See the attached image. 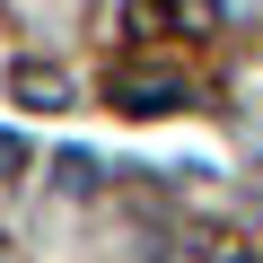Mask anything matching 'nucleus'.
<instances>
[{
    "label": "nucleus",
    "mask_w": 263,
    "mask_h": 263,
    "mask_svg": "<svg viewBox=\"0 0 263 263\" xmlns=\"http://www.w3.org/2000/svg\"><path fill=\"white\" fill-rule=\"evenodd\" d=\"M167 18H176V0H132V9H123V27H132V35H158Z\"/></svg>",
    "instance_id": "nucleus-3"
},
{
    "label": "nucleus",
    "mask_w": 263,
    "mask_h": 263,
    "mask_svg": "<svg viewBox=\"0 0 263 263\" xmlns=\"http://www.w3.org/2000/svg\"><path fill=\"white\" fill-rule=\"evenodd\" d=\"M18 97H27V105H62V97H70V79H62V70H35V62H27V70H18Z\"/></svg>",
    "instance_id": "nucleus-2"
},
{
    "label": "nucleus",
    "mask_w": 263,
    "mask_h": 263,
    "mask_svg": "<svg viewBox=\"0 0 263 263\" xmlns=\"http://www.w3.org/2000/svg\"><path fill=\"white\" fill-rule=\"evenodd\" d=\"M18 167H27V149L9 141V132H0V176H18Z\"/></svg>",
    "instance_id": "nucleus-4"
},
{
    "label": "nucleus",
    "mask_w": 263,
    "mask_h": 263,
    "mask_svg": "<svg viewBox=\"0 0 263 263\" xmlns=\"http://www.w3.org/2000/svg\"><path fill=\"white\" fill-rule=\"evenodd\" d=\"M219 263H254V254H219Z\"/></svg>",
    "instance_id": "nucleus-5"
},
{
    "label": "nucleus",
    "mask_w": 263,
    "mask_h": 263,
    "mask_svg": "<svg viewBox=\"0 0 263 263\" xmlns=\"http://www.w3.org/2000/svg\"><path fill=\"white\" fill-rule=\"evenodd\" d=\"M114 105H123V114H167V105H184V79H167V70H123V79H114Z\"/></svg>",
    "instance_id": "nucleus-1"
}]
</instances>
